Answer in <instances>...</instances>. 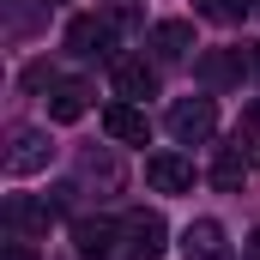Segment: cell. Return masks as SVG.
Returning a JSON list of instances; mask_svg holds the SVG:
<instances>
[{"instance_id":"cell-1","label":"cell","mask_w":260,"mask_h":260,"mask_svg":"<svg viewBox=\"0 0 260 260\" xmlns=\"http://www.w3.org/2000/svg\"><path fill=\"white\" fill-rule=\"evenodd\" d=\"M212 127H218V103H212V97H182V103L170 109V133H176L182 145L206 139Z\"/></svg>"},{"instance_id":"cell-2","label":"cell","mask_w":260,"mask_h":260,"mask_svg":"<svg viewBox=\"0 0 260 260\" xmlns=\"http://www.w3.org/2000/svg\"><path fill=\"white\" fill-rule=\"evenodd\" d=\"M145 182H151L157 194H188V188H194V164H188L182 151H151V157H145Z\"/></svg>"},{"instance_id":"cell-3","label":"cell","mask_w":260,"mask_h":260,"mask_svg":"<svg viewBox=\"0 0 260 260\" xmlns=\"http://www.w3.org/2000/svg\"><path fill=\"white\" fill-rule=\"evenodd\" d=\"M121 236H127V248H133L139 260H157L170 230H164V218H157V212H127V218H121Z\"/></svg>"},{"instance_id":"cell-4","label":"cell","mask_w":260,"mask_h":260,"mask_svg":"<svg viewBox=\"0 0 260 260\" xmlns=\"http://www.w3.org/2000/svg\"><path fill=\"white\" fill-rule=\"evenodd\" d=\"M103 127H109V139H121V145H145L151 139V121H145L139 103H109L103 109Z\"/></svg>"},{"instance_id":"cell-5","label":"cell","mask_w":260,"mask_h":260,"mask_svg":"<svg viewBox=\"0 0 260 260\" xmlns=\"http://www.w3.org/2000/svg\"><path fill=\"white\" fill-rule=\"evenodd\" d=\"M182 254H188V260H236L230 248H224V230H218L212 218H200V224L182 230Z\"/></svg>"},{"instance_id":"cell-6","label":"cell","mask_w":260,"mask_h":260,"mask_svg":"<svg viewBox=\"0 0 260 260\" xmlns=\"http://www.w3.org/2000/svg\"><path fill=\"white\" fill-rule=\"evenodd\" d=\"M115 236H121V224H109V218H79V224H73V248L85 260H103L115 248Z\"/></svg>"},{"instance_id":"cell-7","label":"cell","mask_w":260,"mask_h":260,"mask_svg":"<svg viewBox=\"0 0 260 260\" xmlns=\"http://www.w3.org/2000/svg\"><path fill=\"white\" fill-rule=\"evenodd\" d=\"M115 91H121V103H145V97H157V73L145 61H115Z\"/></svg>"},{"instance_id":"cell-8","label":"cell","mask_w":260,"mask_h":260,"mask_svg":"<svg viewBox=\"0 0 260 260\" xmlns=\"http://www.w3.org/2000/svg\"><path fill=\"white\" fill-rule=\"evenodd\" d=\"M67 43H73L79 55H103V49L115 43V24H109V18H91V12H85V18H73V24H67Z\"/></svg>"},{"instance_id":"cell-9","label":"cell","mask_w":260,"mask_h":260,"mask_svg":"<svg viewBox=\"0 0 260 260\" xmlns=\"http://www.w3.org/2000/svg\"><path fill=\"white\" fill-rule=\"evenodd\" d=\"M151 49H157L164 61H182V55L194 49V24H188V18H164V24H151Z\"/></svg>"},{"instance_id":"cell-10","label":"cell","mask_w":260,"mask_h":260,"mask_svg":"<svg viewBox=\"0 0 260 260\" xmlns=\"http://www.w3.org/2000/svg\"><path fill=\"white\" fill-rule=\"evenodd\" d=\"M91 109V85L85 79H61L55 85V103H49V121H79Z\"/></svg>"},{"instance_id":"cell-11","label":"cell","mask_w":260,"mask_h":260,"mask_svg":"<svg viewBox=\"0 0 260 260\" xmlns=\"http://www.w3.org/2000/svg\"><path fill=\"white\" fill-rule=\"evenodd\" d=\"M242 73H248L242 49H230V55H206V61H200V79H206V85H230V79H242Z\"/></svg>"},{"instance_id":"cell-12","label":"cell","mask_w":260,"mask_h":260,"mask_svg":"<svg viewBox=\"0 0 260 260\" xmlns=\"http://www.w3.org/2000/svg\"><path fill=\"white\" fill-rule=\"evenodd\" d=\"M212 182H218V188H224V194H236V188H242V182H248V157H242V151H236V145H230V151H224V157H218V164H212Z\"/></svg>"},{"instance_id":"cell-13","label":"cell","mask_w":260,"mask_h":260,"mask_svg":"<svg viewBox=\"0 0 260 260\" xmlns=\"http://www.w3.org/2000/svg\"><path fill=\"white\" fill-rule=\"evenodd\" d=\"M43 164V133H18V151H12V176H30Z\"/></svg>"},{"instance_id":"cell-14","label":"cell","mask_w":260,"mask_h":260,"mask_svg":"<svg viewBox=\"0 0 260 260\" xmlns=\"http://www.w3.org/2000/svg\"><path fill=\"white\" fill-rule=\"evenodd\" d=\"M200 12H206V18H224V24H230V18H242V12H248V0H200Z\"/></svg>"},{"instance_id":"cell-15","label":"cell","mask_w":260,"mask_h":260,"mask_svg":"<svg viewBox=\"0 0 260 260\" xmlns=\"http://www.w3.org/2000/svg\"><path fill=\"white\" fill-rule=\"evenodd\" d=\"M6 260H37V254H30L24 242H12V248H6Z\"/></svg>"},{"instance_id":"cell-16","label":"cell","mask_w":260,"mask_h":260,"mask_svg":"<svg viewBox=\"0 0 260 260\" xmlns=\"http://www.w3.org/2000/svg\"><path fill=\"white\" fill-rule=\"evenodd\" d=\"M248 260H260V236H254V242H248Z\"/></svg>"},{"instance_id":"cell-17","label":"cell","mask_w":260,"mask_h":260,"mask_svg":"<svg viewBox=\"0 0 260 260\" xmlns=\"http://www.w3.org/2000/svg\"><path fill=\"white\" fill-rule=\"evenodd\" d=\"M254 12H260V6H254Z\"/></svg>"}]
</instances>
